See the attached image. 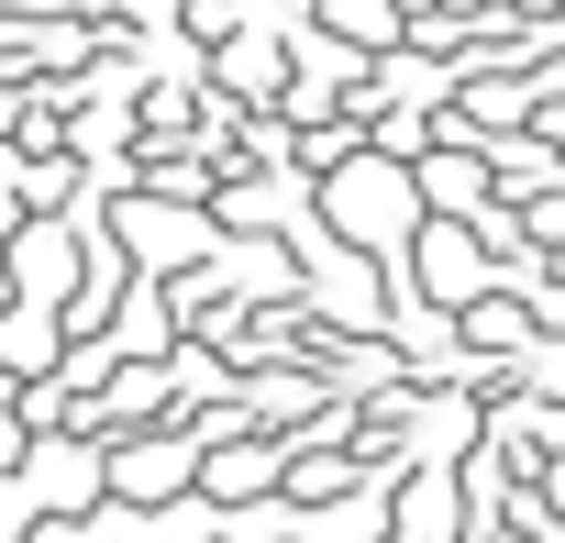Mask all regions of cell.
I'll list each match as a JSON object with an SVG mask.
<instances>
[{"label":"cell","mask_w":565,"mask_h":543,"mask_svg":"<svg viewBox=\"0 0 565 543\" xmlns=\"http://www.w3.org/2000/svg\"><path fill=\"white\" fill-rule=\"evenodd\" d=\"M322 211H333V233H344L355 255H399V244H411V222H422L411 167H399V156H377V145H355L344 167H322Z\"/></svg>","instance_id":"cell-1"},{"label":"cell","mask_w":565,"mask_h":543,"mask_svg":"<svg viewBox=\"0 0 565 543\" xmlns=\"http://www.w3.org/2000/svg\"><path fill=\"white\" fill-rule=\"evenodd\" d=\"M78 222L67 211H45V222H12V244H0V289L12 300H34V311H67V289H78Z\"/></svg>","instance_id":"cell-2"},{"label":"cell","mask_w":565,"mask_h":543,"mask_svg":"<svg viewBox=\"0 0 565 543\" xmlns=\"http://www.w3.org/2000/svg\"><path fill=\"white\" fill-rule=\"evenodd\" d=\"M399 255H411V278H422V300H433V311H466V300H488V289H499V255H488L466 222H411V244H399Z\"/></svg>","instance_id":"cell-3"},{"label":"cell","mask_w":565,"mask_h":543,"mask_svg":"<svg viewBox=\"0 0 565 543\" xmlns=\"http://www.w3.org/2000/svg\"><path fill=\"white\" fill-rule=\"evenodd\" d=\"M189 466H200V444H189V433L100 444V499H111V510H167V499H189Z\"/></svg>","instance_id":"cell-4"},{"label":"cell","mask_w":565,"mask_h":543,"mask_svg":"<svg viewBox=\"0 0 565 543\" xmlns=\"http://www.w3.org/2000/svg\"><path fill=\"white\" fill-rule=\"evenodd\" d=\"M12 477L34 488L45 521H89V510H100V444H89V433H23V466H12Z\"/></svg>","instance_id":"cell-5"},{"label":"cell","mask_w":565,"mask_h":543,"mask_svg":"<svg viewBox=\"0 0 565 543\" xmlns=\"http://www.w3.org/2000/svg\"><path fill=\"white\" fill-rule=\"evenodd\" d=\"M411 200H422V222H477L488 211V156L477 145H422L411 156Z\"/></svg>","instance_id":"cell-6"},{"label":"cell","mask_w":565,"mask_h":543,"mask_svg":"<svg viewBox=\"0 0 565 543\" xmlns=\"http://www.w3.org/2000/svg\"><path fill=\"white\" fill-rule=\"evenodd\" d=\"M277 466H289V444H200L189 488L211 510H244V499H277Z\"/></svg>","instance_id":"cell-7"},{"label":"cell","mask_w":565,"mask_h":543,"mask_svg":"<svg viewBox=\"0 0 565 543\" xmlns=\"http://www.w3.org/2000/svg\"><path fill=\"white\" fill-rule=\"evenodd\" d=\"M56 366H67V333H56V311H34V300H0V377H12V388L34 400Z\"/></svg>","instance_id":"cell-8"},{"label":"cell","mask_w":565,"mask_h":543,"mask_svg":"<svg viewBox=\"0 0 565 543\" xmlns=\"http://www.w3.org/2000/svg\"><path fill=\"white\" fill-rule=\"evenodd\" d=\"M277 67H289V56H277V34H222V89H233V100H266Z\"/></svg>","instance_id":"cell-9"},{"label":"cell","mask_w":565,"mask_h":543,"mask_svg":"<svg viewBox=\"0 0 565 543\" xmlns=\"http://www.w3.org/2000/svg\"><path fill=\"white\" fill-rule=\"evenodd\" d=\"M455 322H466V344H477V355H521V344H532V311H510L499 289H488V300H466Z\"/></svg>","instance_id":"cell-10"},{"label":"cell","mask_w":565,"mask_h":543,"mask_svg":"<svg viewBox=\"0 0 565 543\" xmlns=\"http://www.w3.org/2000/svg\"><path fill=\"white\" fill-rule=\"evenodd\" d=\"M289 532V499H244L233 521H222V543H277Z\"/></svg>","instance_id":"cell-11"},{"label":"cell","mask_w":565,"mask_h":543,"mask_svg":"<svg viewBox=\"0 0 565 543\" xmlns=\"http://www.w3.org/2000/svg\"><path fill=\"white\" fill-rule=\"evenodd\" d=\"M12 466H23V411L0 400V477H12Z\"/></svg>","instance_id":"cell-12"},{"label":"cell","mask_w":565,"mask_h":543,"mask_svg":"<svg viewBox=\"0 0 565 543\" xmlns=\"http://www.w3.org/2000/svg\"><path fill=\"white\" fill-rule=\"evenodd\" d=\"M12 123H23V89H0V134H12Z\"/></svg>","instance_id":"cell-13"},{"label":"cell","mask_w":565,"mask_h":543,"mask_svg":"<svg viewBox=\"0 0 565 543\" xmlns=\"http://www.w3.org/2000/svg\"><path fill=\"white\" fill-rule=\"evenodd\" d=\"M510 12H521V23H543V12H554V0H510Z\"/></svg>","instance_id":"cell-14"}]
</instances>
